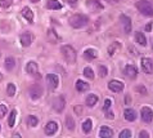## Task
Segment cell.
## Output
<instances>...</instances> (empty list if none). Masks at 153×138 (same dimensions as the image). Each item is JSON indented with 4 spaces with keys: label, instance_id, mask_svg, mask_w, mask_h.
Segmentation results:
<instances>
[{
    "label": "cell",
    "instance_id": "cell-39",
    "mask_svg": "<svg viewBox=\"0 0 153 138\" xmlns=\"http://www.w3.org/2000/svg\"><path fill=\"white\" fill-rule=\"evenodd\" d=\"M139 136L142 137V138H147V137L149 136V134H148V132H147V130H142V132H140Z\"/></svg>",
    "mask_w": 153,
    "mask_h": 138
},
{
    "label": "cell",
    "instance_id": "cell-12",
    "mask_svg": "<svg viewBox=\"0 0 153 138\" xmlns=\"http://www.w3.org/2000/svg\"><path fill=\"white\" fill-rule=\"evenodd\" d=\"M124 72H125V75L127 77H130V79H135L136 75H138V68L135 67L134 65H126Z\"/></svg>",
    "mask_w": 153,
    "mask_h": 138
},
{
    "label": "cell",
    "instance_id": "cell-6",
    "mask_svg": "<svg viewBox=\"0 0 153 138\" xmlns=\"http://www.w3.org/2000/svg\"><path fill=\"white\" fill-rule=\"evenodd\" d=\"M108 89L113 93H120L124 89V83H121L120 80H111L108 83Z\"/></svg>",
    "mask_w": 153,
    "mask_h": 138
},
{
    "label": "cell",
    "instance_id": "cell-44",
    "mask_svg": "<svg viewBox=\"0 0 153 138\" xmlns=\"http://www.w3.org/2000/svg\"><path fill=\"white\" fill-rule=\"evenodd\" d=\"M0 56H1V54H0Z\"/></svg>",
    "mask_w": 153,
    "mask_h": 138
},
{
    "label": "cell",
    "instance_id": "cell-5",
    "mask_svg": "<svg viewBox=\"0 0 153 138\" xmlns=\"http://www.w3.org/2000/svg\"><path fill=\"white\" fill-rule=\"evenodd\" d=\"M34 39H35V36H34L32 32L26 31L19 36V41H21V44H22V47H28V45H31Z\"/></svg>",
    "mask_w": 153,
    "mask_h": 138
},
{
    "label": "cell",
    "instance_id": "cell-16",
    "mask_svg": "<svg viewBox=\"0 0 153 138\" xmlns=\"http://www.w3.org/2000/svg\"><path fill=\"white\" fill-rule=\"evenodd\" d=\"M26 71L28 72L30 75H37L39 72V66L36 62H28V63L26 65Z\"/></svg>",
    "mask_w": 153,
    "mask_h": 138
},
{
    "label": "cell",
    "instance_id": "cell-1",
    "mask_svg": "<svg viewBox=\"0 0 153 138\" xmlns=\"http://www.w3.org/2000/svg\"><path fill=\"white\" fill-rule=\"evenodd\" d=\"M89 22L88 16L85 14H73V16L70 18V25L73 29H81L84 26H86Z\"/></svg>",
    "mask_w": 153,
    "mask_h": 138
},
{
    "label": "cell",
    "instance_id": "cell-11",
    "mask_svg": "<svg viewBox=\"0 0 153 138\" xmlns=\"http://www.w3.org/2000/svg\"><path fill=\"white\" fill-rule=\"evenodd\" d=\"M142 68L144 72L153 74V61L151 58H142Z\"/></svg>",
    "mask_w": 153,
    "mask_h": 138
},
{
    "label": "cell",
    "instance_id": "cell-24",
    "mask_svg": "<svg viewBox=\"0 0 153 138\" xmlns=\"http://www.w3.org/2000/svg\"><path fill=\"white\" fill-rule=\"evenodd\" d=\"M14 66H16V59L13 57H7V59H5V68L8 71H12L14 68Z\"/></svg>",
    "mask_w": 153,
    "mask_h": 138
},
{
    "label": "cell",
    "instance_id": "cell-17",
    "mask_svg": "<svg viewBox=\"0 0 153 138\" xmlns=\"http://www.w3.org/2000/svg\"><path fill=\"white\" fill-rule=\"evenodd\" d=\"M84 57H85V59H88V61H93V59H95L98 57V52L95 49H93V48H89V49H86L85 52H84Z\"/></svg>",
    "mask_w": 153,
    "mask_h": 138
},
{
    "label": "cell",
    "instance_id": "cell-18",
    "mask_svg": "<svg viewBox=\"0 0 153 138\" xmlns=\"http://www.w3.org/2000/svg\"><path fill=\"white\" fill-rule=\"evenodd\" d=\"M124 116L127 121H135L136 120V112L133 109H126L124 111Z\"/></svg>",
    "mask_w": 153,
    "mask_h": 138
},
{
    "label": "cell",
    "instance_id": "cell-27",
    "mask_svg": "<svg viewBox=\"0 0 153 138\" xmlns=\"http://www.w3.org/2000/svg\"><path fill=\"white\" fill-rule=\"evenodd\" d=\"M16 115H17V111L13 110V111L10 112V116H9V119H8V125H9L10 128L14 127V123H16Z\"/></svg>",
    "mask_w": 153,
    "mask_h": 138
},
{
    "label": "cell",
    "instance_id": "cell-23",
    "mask_svg": "<svg viewBox=\"0 0 153 138\" xmlns=\"http://www.w3.org/2000/svg\"><path fill=\"white\" fill-rule=\"evenodd\" d=\"M97 102H98V95L97 94H89L88 98H86V105H88L89 107L95 106Z\"/></svg>",
    "mask_w": 153,
    "mask_h": 138
},
{
    "label": "cell",
    "instance_id": "cell-29",
    "mask_svg": "<svg viewBox=\"0 0 153 138\" xmlns=\"http://www.w3.org/2000/svg\"><path fill=\"white\" fill-rule=\"evenodd\" d=\"M66 125H67V128L70 129V130H73L75 129V120L72 119L70 115L66 118Z\"/></svg>",
    "mask_w": 153,
    "mask_h": 138
},
{
    "label": "cell",
    "instance_id": "cell-3",
    "mask_svg": "<svg viewBox=\"0 0 153 138\" xmlns=\"http://www.w3.org/2000/svg\"><path fill=\"white\" fill-rule=\"evenodd\" d=\"M136 8L140 13L144 14V16H149V17L153 16V7H152L151 3L147 1V0H140V1H138Z\"/></svg>",
    "mask_w": 153,
    "mask_h": 138
},
{
    "label": "cell",
    "instance_id": "cell-35",
    "mask_svg": "<svg viewBox=\"0 0 153 138\" xmlns=\"http://www.w3.org/2000/svg\"><path fill=\"white\" fill-rule=\"evenodd\" d=\"M130 137H131V132L129 129H125V130H122L120 133V138H130Z\"/></svg>",
    "mask_w": 153,
    "mask_h": 138
},
{
    "label": "cell",
    "instance_id": "cell-14",
    "mask_svg": "<svg viewBox=\"0 0 153 138\" xmlns=\"http://www.w3.org/2000/svg\"><path fill=\"white\" fill-rule=\"evenodd\" d=\"M120 20H121L122 26H124V31L126 32V34H130V31H131V20L127 16H125V14H121Z\"/></svg>",
    "mask_w": 153,
    "mask_h": 138
},
{
    "label": "cell",
    "instance_id": "cell-10",
    "mask_svg": "<svg viewBox=\"0 0 153 138\" xmlns=\"http://www.w3.org/2000/svg\"><path fill=\"white\" fill-rule=\"evenodd\" d=\"M86 7L91 12H98L103 9V5H102V3H99V0H86Z\"/></svg>",
    "mask_w": 153,
    "mask_h": 138
},
{
    "label": "cell",
    "instance_id": "cell-37",
    "mask_svg": "<svg viewBox=\"0 0 153 138\" xmlns=\"http://www.w3.org/2000/svg\"><path fill=\"white\" fill-rule=\"evenodd\" d=\"M111 105H112L111 100H106V102H104V106H103V111H108V110H109Z\"/></svg>",
    "mask_w": 153,
    "mask_h": 138
},
{
    "label": "cell",
    "instance_id": "cell-7",
    "mask_svg": "<svg viewBox=\"0 0 153 138\" xmlns=\"http://www.w3.org/2000/svg\"><path fill=\"white\" fill-rule=\"evenodd\" d=\"M64 105H66V101L63 98V95H58L57 98H54L53 101V109L57 111V112H62L63 109H64Z\"/></svg>",
    "mask_w": 153,
    "mask_h": 138
},
{
    "label": "cell",
    "instance_id": "cell-28",
    "mask_svg": "<svg viewBox=\"0 0 153 138\" xmlns=\"http://www.w3.org/2000/svg\"><path fill=\"white\" fill-rule=\"evenodd\" d=\"M37 123H39V120L34 115L28 116V119H27V125H28V127H36V125H37Z\"/></svg>",
    "mask_w": 153,
    "mask_h": 138
},
{
    "label": "cell",
    "instance_id": "cell-13",
    "mask_svg": "<svg viewBox=\"0 0 153 138\" xmlns=\"http://www.w3.org/2000/svg\"><path fill=\"white\" fill-rule=\"evenodd\" d=\"M57 130H58V124L55 121H49L45 127V134L46 136H53L57 133Z\"/></svg>",
    "mask_w": 153,
    "mask_h": 138
},
{
    "label": "cell",
    "instance_id": "cell-22",
    "mask_svg": "<svg viewBox=\"0 0 153 138\" xmlns=\"http://www.w3.org/2000/svg\"><path fill=\"white\" fill-rule=\"evenodd\" d=\"M135 40H136L138 44H140V45H147V39L144 36V34H142L140 31H136L135 32Z\"/></svg>",
    "mask_w": 153,
    "mask_h": 138
},
{
    "label": "cell",
    "instance_id": "cell-34",
    "mask_svg": "<svg viewBox=\"0 0 153 138\" xmlns=\"http://www.w3.org/2000/svg\"><path fill=\"white\" fill-rule=\"evenodd\" d=\"M107 67L106 66H99V76L100 77H106L107 76Z\"/></svg>",
    "mask_w": 153,
    "mask_h": 138
},
{
    "label": "cell",
    "instance_id": "cell-31",
    "mask_svg": "<svg viewBox=\"0 0 153 138\" xmlns=\"http://www.w3.org/2000/svg\"><path fill=\"white\" fill-rule=\"evenodd\" d=\"M7 93H8V95H10V97H13L14 94H16V85L14 84H8V86H7Z\"/></svg>",
    "mask_w": 153,
    "mask_h": 138
},
{
    "label": "cell",
    "instance_id": "cell-20",
    "mask_svg": "<svg viewBox=\"0 0 153 138\" xmlns=\"http://www.w3.org/2000/svg\"><path fill=\"white\" fill-rule=\"evenodd\" d=\"M113 136V130L109 127H102L100 132H99V137L102 138H111Z\"/></svg>",
    "mask_w": 153,
    "mask_h": 138
},
{
    "label": "cell",
    "instance_id": "cell-33",
    "mask_svg": "<svg viewBox=\"0 0 153 138\" xmlns=\"http://www.w3.org/2000/svg\"><path fill=\"white\" fill-rule=\"evenodd\" d=\"M13 0H0V8H8L12 5Z\"/></svg>",
    "mask_w": 153,
    "mask_h": 138
},
{
    "label": "cell",
    "instance_id": "cell-19",
    "mask_svg": "<svg viewBox=\"0 0 153 138\" xmlns=\"http://www.w3.org/2000/svg\"><path fill=\"white\" fill-rule=\"evenodd\" d=\"M46 8L48 9H52V10H58L62 8V3H59L58 0H48Z\"/></svg>",
    "mask_w": 153,
    "mask_h": 138
},
{
    "label": "cell",
    "instance_id": "cell-4",
    "mask_svg": "<svg viewBox=\"0 0 153 138\" xmlns=\"http://www.w3.org/2000/svg\"><path fill=\"white\" fill-rule=\"evenodd\" d=\"M46 84H48V88H49L50 91H55L59 85L58 76L54 74H48L46 75Z\"/></svg>",
    "mask_w": 153,
    "mask_h": 138
},
{
    "label": "cell",
    "instance_id": "cell-21",
    "mask_svg": "<svg viewBox=\"0 0 153 138\" xmlns=\"http://www.w3.org/2000/svg\"><path fill=\"white\" fill-rule=\"evenodd\" d=\"M89 88H90V85L88 83L82 82V80H77L76 82V89L79 92H86V91H89Z\"/></svg>",
    "mask_w": 153,
    "mask_h": 138
},
{
    "label": "cell",
    "instance_id": "cell-41",
    "mask_svg": "<svg viewBox=\"0 0 153 138\" xmlns=\"http://www.w3.org/2000/svg\"><path fill=\"white\" fill-rule=\"evenodd\" d=\"M151 30H152V22H149L148 25L145 26V31H151Z\"/></svg>",
    "mask_w": 153,
    "mask_h": 138
},
{
    "label": "cell",
    "instance_id": "cell-38",
    "mask_svg": "<svg viewBox=\"0 0 153 138\" xmlns=\"http://www.w3.org/2000/svg\"><path fill=\"white\" fill-rule=\"evenodd\" d=\"M106 118L107 119H113L115 118V114H113L112 111H106Z\"/></svg>",
    "mask_w": 153,
    "mask_h": 138
},
{
    "label": "cell",
    "instance_id": "cell-26",
    "mask_svg": "<svg viewBox=\"0 0 153 138\" xmlns=\"http://www.w3.org/2000/svg\"><path fill=\"white\" fill-rule=\"evenodd\" d=\"M91 128H93V123H91V120L90 119H86L85 121L82 123V132L84 133H90V130H91Z\"/></svg>",
    "mask_w": 153,
    "mask_h": 138
},
{
    "label": "cell",
    "instance_id": "cell-8",
    "mask_svg": "<svg viewBox=\"0 0 153 138\" xmlns=\"http://www.w3.org/2000/svg\"><path fill=\"white\" fill-rule=\"evenodd\" d=\"M140 115H142V120L144 123H151L153 119V111L151 107H143L140 111Z\"/></svg>",
    "mask_w": 153,
    "mask_h": 138
},
{
    "label": "cell",
    "instance_id": "cell-2",
    "mask_svg": "<svg viewBox=\"0 0 153 138\" xmlns=\"http://www.w3.org/2000/svg\"><path fill=\"white\" fill-rule=\"evenodd\" d=\"M61 53L64 57V59L68 62V63H75L76 62V50L75 48H72L71 45H63L61 48Z\"/></svg>",
    "mask_w": 153,
    "mask_h": 138
},
{
    "label": "cell",
    "instance_id": "cell-30",
    "mask_svg": "<svg viewBox=\"0 0 153 138\" xmlns=\"http://www.w3.org/2000/svg\"><path fill=\"white\" fill-rule=\"evenodd\" d=\"M120 48V44L118 43H115V44H112V45H109L108 47V54L109 56H113L116 53V50Z\"/></svg>",
    "mask_w": 153,
    "mask_h": 138
},
{
    "label": "cell",
    "instance_id": "cell-32",
    "mask_svg": "<svg viewBox=\"0 0 153 138\" xmlns=\"http://www.w3.org/2000/svg\"><path fill=\"white\" fill-rule=\"evenodd\" d=\"M84 75H85L88 79H94V71L90 67H85L84 68Z\"/></svg>",
    "mask_w": 153,
    "mask_h": 138
},
{
    "label": "cell",
    "instance_id": "cell-40",
    "mask_svg": "<svg viewBox=\"0 0 153 138\" xmlns=\"http://www.w3.org/2000/svg\"><path fill=\"white\" fill-rule=\"evenodd\" d=\"M138 91H139L140 93H143V94H145V93H147V89L143 88V86H138Z\"/></svg>",
    "mask_w": 153,
    "mask_h": 138
},
{
    "label": "cell",
    "instance_id": "cell-15",
    "mask_svg": "<svg viewBox=\"0 0 153 138\" xmlns=\"http://www.w3.org/2000/svg\"><path fill=\"white\" fill-rule=\"evenodd\" d=\"M21 14H22V17H25V18L30 23L34 22V18H35V17H34V12L30 9L28 7H25V8H23V9L21 10Z\"/></svg>",
    "mask_w": 153,
    "mask_h": 138
},
{
    "label": "cell",
    "instance_id": "cell-9",
    "mask_svg": "<svg viewBox=\"0 0 153 138\" xmlns=\"http://www.w3.org/2000/svg\"><path fill=\"white\" fill-rule=\"evenodd\" d=\"M43 95V88H41L40 85H32L31 88H30V97L32 98V100H39V98Z\"/></svg>",
    "mask_w": 153,
    "mask_h": 138
},
{
    "label": "cell",
    "instance_id": "cell-36",
    "mask_svg": "<svg viewBox=\"0 0 153 138\" xmlns=\"http://www.w3.org/2000/svg\"><path fill=\"white\" fill-rule=\"evenodd\" d=\"M7 106L5 105H0V119L4 118L5 115H7Z\"/></svg>",
    "mask_w": 153,
    "mask_h": 138
},
{
    "label": "cell",
    "instance_id": "cell-42",
    "mask_svg": "<svg viewBox=\"0 0 153 138\" xmlns=\"http://www.w3.org/2000/svg\"><path fill=\"white\" fill-rule=\"evenodd\" d=\"M30 1H31V3H39L40 0H30Z\"/></svg>",
    "mask_w": 153,
    "mask_h": 138
},
{
    "label": "cell",
    "instance_id": "cell-25",
    "mask_svg": "<svg viewBox=\"0 0 153 138\" xmlns=\"http://www.w3.org/2000/svg\"><path fill=\"white\" fill-rule=\"evenodd\" d=\"M48 39H49V40L52 41V43H57V41L61 40V38H59L58 35L55 34V31H54L53 29L48 30Z\"/></svg>",
    "mask_w": 153,
    "mask_h": 138
},
{
    "label": "cell",
    "instance_id": "cell-43",
    "mask_svg": "<svg viewBox=\"0 0 153 138\" xmlns=\"http://www.w3.org/2000/svg\"><path fill=\"white\" fill-rule=\"evenodd\" d=\"M3 80V75H1V72H0V82Z\"/></svg>",
    "mask_w": 153,
    "mask_h": 138
}]
</instances>
